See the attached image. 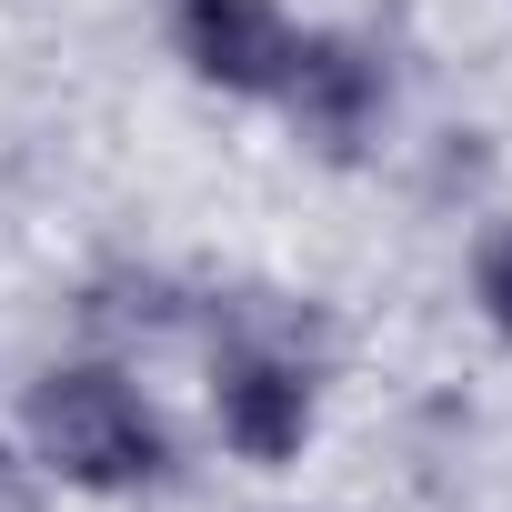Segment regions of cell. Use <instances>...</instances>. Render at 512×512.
Wrapping results in <instances>:
<instances>
[{
  "instance_id": "obj_1",
  "label": "cell",
  "mask_w": 512,
  "mask_h": 512,
  "mask_svg": "<svg viewBox=\"0 0 512 512\" xmlns=\"http://www.w3.org/2000/svg\"><path fill=\"white\" fill-rule=\"evenodd\" d=\"M21 442L51 482L101 492V502L171 482V422L151 412V392L121 362H51L21 392Z\"/></svg>"
},
{
  "instance_id": "obj_2",
  "label": "cell",
  "mask_w": 512,
  "mask_h": 512,
  "mask_svg": "<svg viewBox=\"0 0 512 512\" xmlns=\"http://www.w3.org/2000/svg\"><path fill=\"white\" fill-rule=\"evenodd\" d=\"M312 412H322V382H312L302 342L272 332V322H231V342L211 352V422H221V452L251 462V472H292L302 442H312Z\"/></svg>"
},
{
  "instance_id": "obj_3",
  "label": "cell",
  "mask_w": 512,
  "mask_h": 512,
  "mask_svg": "<svg viewBox=\"0 0 512 512\" xmlns=\"http://www.w3.org/2000/svg\"><path fill=\"white\" fill-rule=\"evenodd\" d=\"M171 51L201 91L231 101H282L292 61H302V21L282 0H171Z\"/></svg>"
},
{
  "instance_id": "obj_4",
  "label": "cell",
  "mask_w": 512,
  "mask_h": 512,
  "mask_svg": "<svg viewBox=\"0 0 512 512\" xmlns=\"http://www.w3.org/2000/svg\"><path fill=\"white\" fill-rule=\"evenodd\" d=\"M282 111H292V131H302L322 161H352V151L382 131V111H392V71H382L352 31H302V61H292V81H282Z\"/></svg>"
},
{
  "instance_id": "obj_5",
  "label": "cell",
  "mask_w": 512,
  "mask_h": 512,
  "mask_svg": "<svg viewBox=\"0 0 512 512\" xmlns=\"http://www.w3.org/2000/svg\"><path fill=\"white\" fill-rule=\"evenodd\" d=\"M472 302H482V322L512 342V231H492V241L472 251Z\"/></svg>"
},
{
  "instance_id": "obj_6",
  "label": "cell",
  "mask_w": 512,
  "mask_h": 512,
  "mask_svg": "<svg viewBox=\"0 0 512 512\" xmlns=\"http://www.w3.org/2000/svg\"><path fill=\"white\" fill-rule=\"evenodd\" d=\"M0 512H51V472L31 462V442H0Z\"/></svg>"
}]
</instances>
